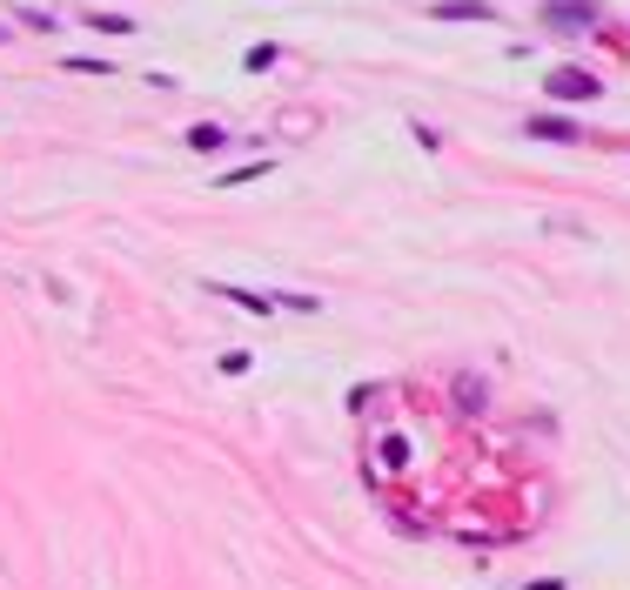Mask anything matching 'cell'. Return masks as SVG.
I'll use <instances>...</instances> for the list:
<instances>
[{
    "label": "cell",
    "mask_w": 630,
    "mask_h": 590,
    "mask_svg": "<svg viewBox=\"0 0 630 590\" xmlns=\"http://www.w3.org/2000/svg\"><path fill=\"white\" fill-rule=\"evenodd\" d=\"M543 94H550V101H597L604 81L584 74V68H550V74H543Z\"/></svg>",
    "instance_id": "cell-1"
},
{
    "label": "cell",
    "mask_w": 630,
    "mask_h": 590,
    "mask_svg": "<svg viewBox=\"0 0 630 590\" xmlns=\"http://www.w3.org/2000/svg\"><path fill=\"white\" fill-rule=\"evenodd\" d=\"M523 135H530V141H563V148H577V141H584V128H577L570 114H530V121H523Z\"/></svg>",
    "instance_id": "cell-2"
},
{
    "label": "cell",
    "mask_w": 630,
    "mask_h": 590,
    "mask_svg": "<svg viewBox=\"0 0 630 590\" xmlns=\"http://www.w3.org/2000/svg\"><path fill=\"white\" fill-rule=\"evenodd\" d=\"M215 295H222V302H235L242 316H262V322L275 316V295H262V289H235V282H222V289H215Z\"/></svg>",
    "instance_id": "cell-3"
},
{
    "label": "cell",
    "mask_w": 630,
    "mask_h": 590,
    "mask_svg": "<svg viewBox=\"0 0 630 590\" xmlns=\"http://www.w3.org/2000/svg\"><path fill=\"white\" fill-rule=\"evenodd\" d=\"M429 14H436V21H496L490 0H436Z\"/></svg>",
    "instance_id": "cell-4"
},
{
    "label": "cell",
    "mask_w": 630,
    "mask_h": 590,
    "mask_svg": "<svg viewBox=\"0 0 630 590\" xmlns=\"http://www.w3.org/2000/svg\"><path fill=\"white\" fill-rule=\"evenodd\" d=\"M543 14H550L557 27H590V21H597V7H590V0H550Z\"/></svg>",
    "instance_id": "cell-5"
},
{
    "label": "cell",
    "mask_w": 630,
    "mask_h": 590,
    "mask_svg": "<svg viewBox=\"0 0 630 590\" xmlns=\"http://www.w3.org/2000/svg\"><path fill=\"white\" fill-rule=\"evenodd\" d=\"M188 148H195V155H215V148H222V128H215V121H195V128H188Z\"/></svg>",
    "instance_id": "cell-6"
},
{
    "label": "cell",
    "mask_w": 630,
    "mask_h": 590,
    "mask_svg": "<svg viewBox=\"0 0 630 590\" xmlns=\"http://www.w3.org/2000/svg\"><path fill=\"white\" fill-rule=\"evenodd\" d=\"M275 161H248V168H228L222 175V188H242V182H255V175H269Z\"/></svg>",
    "instance_id": "cell-7"
},
{
    "label": "cell",
    "mask_w": 630,
    "mask_h": 590,
    "mask_svg": "<svg viewBox=\"0 0 630 590\" xmlns=\"http://www.w3.org/2000/svg\"><path fill=\"white\" fill-rule=\"evenodd\" d=\"M275 54H282V47L262 41V47H248V54H242V68H248V74H262V68H275Z\"/></svg>",
    "instance_id": "cell-8"
},
{
    "label": "cell",
    "mask_w": 630,
    "mask_h": 590,
    "mask_svg": "<svg viewBox=\"0 0 630 590\" xmlns=\"http://www.w3.org/2000/svg\"><path fill=\"white\" fill-rule=\"evenodd\" d=\"M456 403H463V409H483V383H456Z\"/></svg>",
    "instance_id": "cell-9"
},
{
    "label": "cell",
    "mask_w": 630,
    "mask_h": 590,
    "mask_svg": "<svg viewBox=\"0 0 630 590\" xmlns=\"http://www.w3.org/2000/svg\"><path fill=\"white\" fill-rule=\"evenodd\" d=\"M0 41H7V27H0Z\"/></svg>",
    "instance_id": "cell-10"
}]
</instances>
